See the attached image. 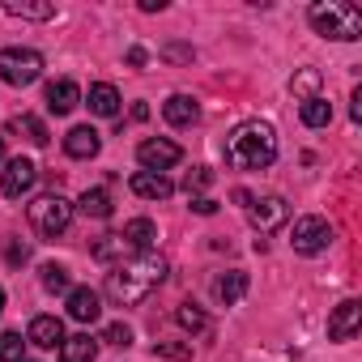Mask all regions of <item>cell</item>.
Instances as JSON below:
<instances>
[{
    "label": "cell",
    "mask_w": 362,
    "mask_h": 362,
    "mask_svg": "<svg viewBox=\"0 0 362 362\" xmlns=\"http://www.w3.org/2000/svg\"><path fill=\"white\" fill-rule=\"evenodd\" d=\"M162 281H166V260L153 256V252H141L136 260L115 264V269L107 273V298H111L115 307H136V303H145Z\"/></svg>",
    "instance_id": "1"
},
{
    "label": "cell",
    "mask_w": 362,
    "mask_h": 362,
    "mask_svg": "<svg viewBox=\"0 0 362 362\" xmlns=\"http://www.w3.org/2000/svg\"><path fill=\"white\" fill-rule=\"evenodd\" d=\"M273 158H277V132H273V124L247 119V124H239L226 136V162L235 170H264Z\"/></svg>",
    "instance_id": "2"
},
{
    "label": "cell",
    "mask_w": 362,
    "mask_h": 362,
    "mask_svg": "<svg viewBox=\"0 0 362 362\" xmlns=\"http://www.w3.org/2000/svg\"><path fill=\"white\" fill-rule=\"evenodd\" d=\"M307 18H311L315 35H324V39H337V43L362 39V13L354 5H345V0H320V5L307 9Z\"/></svg>",
    "instance_id": "3"
},
{
    "label": "cell",
    "mask_w": 362,
    "mask_h": 362,
    "mask_svg": "<svg viewBox=\"0 0 362 362\" xmlns=\"http://www.w3.org/2000/svg\"><path fill=\"white\" fill-rule=\"evenodd\" d=\"M26 218H30L35 235H43V239H60V235L69 230V222H73V205H69L60 192H47V197H39V201L26 209Z\"/></svg>",
    "instance_id": "4"
},
{
    "label": "cell",
    "mask_w": 362,
    "mask_h": 362,
    "mask_svg": "<svg viewBox=\"0 0 362 362\" xmlns=\"http://www.w3.org/2000/svg\"><path fill=\"white\" fill-rule=\"evenodd\" d=\"M43 73V56L30 47H0V81L5 86H30Z\"/></svg>",
    "instance_id": "5"
},
{
    "label": "cell",
    "mask_w": 362,
    "mask_h": 362,
    "mask_svg": "<svg viewBox=\"0 0 362 362\" xmlns=\"http://www.w3.org/2000/svg\"><path fill=\"white\" fill-rule=\"evenodd\" d=\"M332 243V226L324 222V218H298L294 222V230H290V247L298 252V256H315V252H324Z\"/></svg>",
    "instance_id": "6"
},
{
    "label": "cell",
    "mask_w": 362,
    "mask_h": 362,
    "mask_svg": "<svg viewBox=\"0 0 362 362\" xmlns=\"http://www.w3.org/2000/svg\"><path fill=\"white\" fill-rule=\"evenodd\" d=\"M136 158H141V166H145V170L162 175V170H170L179 158H184V149H179L175 141H166V136H149V141H141V145H136Z\"/></svg>",
    "instance_id": "7"
},
{
    "label": "cell",
    "mask_w": 362,
    "mask_h": 362,
    "mask_svg": "<svg viewBox=\"0 0 362 362\" xmlns=\"http://www.w3.org/2000/svg\"><path fill=\"white\" fill-rule=\"evenodd\" d=\"M35 184H39V166H35L30 158H13V162L5 166V179H0V192L18 201V197H26Z\"/></svg>",
    "instance_id": "8"
},
{
    "label": "cell",
    "mask_w": 362,
    "mask_h": 362,
    "mask_svg": "<svg viewBox=\"0 0 362 362\" xmlns=\"http://www.w3.org/2000/svg\"><path fill=\"white\" fill-rule=\"evenodd\" d=\"M247 218H252L256 230H277V226L290 218V205H286L281 197H260V201L247 205Z\"/></svg>",
    "instance_id": "9"
},
{
    "label": "cell",
    "mask_w": 362,
    "mask_h": 362,
    "mask_svg": "<svg viewBox=\"0 0 362 362\" xmlns=\"http://www.w3.org/2000/svg\"><path fill=\"white\" fill-rule=\"evenodd\" d=\"M358 324H362V307H358V298H345V303L328 315V341H354Z\"/></svg>",
    "instance_id": "10"
},
{
    "label": "cell",
    "mask_w": 362,
    "mask_h": 362,
    "mask_svg": "<svg viewBox=\"0 0 362 362\" xmlns=\"http://www.w3.org/2000/svg\"><path fill=\"white\" fill-rule=\"evenodd\" d=\"M69 315H73L77 324H94V320L103 315V298H98V290H90V286L69 290Z\"/></svg>",
    "instance_id": "11"
},
{
    "label": "cell",
    "mask_w": 362,
    "mask_h": 362,
    "mask_svg": "<svg viewBox=\"0 0 362 362\" xmlns=\"http://www.w3.org/2000/svg\"><path fill=\"white\" fill-rule=\"evenodd\" d=\"M128 188H132L141 201H166V197L175 192V184H170V179H166V175H153V170H136Z\"/></svg>",
    "instance_id": "12"
},
{
    "label": "cell",
    "mask_w": 362,
    "mask_h": 362,
    "mask_svg": "<svg viewBox=\"0 0 362 362\" xmlns=\"http://www.w3.org/2000/svg\"><path fill=\"white\" fill-rule=\"evenodd\" d=\"M98 149H103V136H98L90 124H77V128L64 136V153H69V158H81V162H86V158H94Z\"/></svg>",
    "instance_id": "13"
},
{
    "label": "cell",
    "mask_w": 362,
    "mask_h": 362,
    "mask_svg": "<svg viewBox=\"0 0 362 362\" xmlns=\"http://www.w3.org/2000/svg\"><path fill=\"white\" fill-rule=\"evenodd\" d=\"M77 103H81V86H77V81L60 77V81H52V86H47V111H56V115H69Z\"/></svg>",
    "instance_id": "14"
},
{
    "label": "cell",
    "mask_w": 362,
    "mask_h": 362,
    "mask_svg": "<svg viewBox=\"0 0 362 362\" xmlns=\"http://www.w3.org/2000/svg\"><path fill=\"white\" fill-rule=\"evenodd\" d=\"M26 341H35L39 349H56V345L64 341V324H60L56 315H35V320H30Z\"/></svg>",
    "instance_id": "15"
},
{
    "label": "cell",
    "mask_w": 362,
    "mask_h": 362,
    "mask_svg": "<svg viewBox=\"0 0 362 362\" xmlns=\"http://www.w3.org/2000/svg\"><path fill=\"white\" fill-rule=\"evenodd\" d=\"M162 115H166V124H175V128H188V124L201 119V107H197L188 94H170V98L162 103Z\"/></svg>",
    "instance_id": "16"
},
{
    "label": "cell",
    "mask_w": 362,
    "mask_h": 362,
    "mask_svg": "<svg viewBox=\"0 0 362 362\" xmlns=\"http://www.w3.org/2000/svg\"><path fill=\"white\" fill-rule=\"evenodd\" d=\"M94 354H98V341L90 332H77V337L60 341V358L64 362H94Z\"/></svg>",
    "instance_id": "17"
},
{
    "label": "cell",
    "mask_w": 362,
    "mask_h": 362,
    "mask_svg": "<svg viewBox=\"0 0 362 362\" xmlns=\"http://www.w3.org/2000/svg\"><path fill=\"white\" fill-rule=\"evenodd\" d=\"M86 103H90V111H94V115H107V119H111V115H119V90H115V86H107V81L90 86V98H86Z\"/></svg>",
    "instance_id": "18"
},
{
    "label": "cell",
    "mask_w": 362,
    "mask_h": 362,
    "mask_svg": "<svg viewBox=\"0 0 362 362\" xmlns=\"http://www.w3.org/2000/svg\"><path fill=\"white\" fill-rule=\"evenodd\" d=\"M128 247H136V252H149L153 247V239H158V226L149 222V218H132L128 226H124V235H119Z\"/></svg>",
    "instance_id": "19"
},
{
    "label": "cell",
    "mask_w": 362,
    "mask_h": 362,
    "mask_svg": "<svg viewBox=\"0 0 362 362\" xmlns=\"http://www.w3.org/2000/svg\"><path fill=\"white\" fill-rule=\"evenodd\" d=\"M5 13L30 18V22H47V18H56V5H47V0H5Z\"/></svg>",
    "instance_id": "20"
},
{
    "label": "cell",
    "mask_w": 362,
    "mask_h": 362,
    "mask_svg": "<svg viewBox=\"0 0 362 362\" xmlns=\"http://www.w3.org/2000/svg\"><path fill=\"white\" fill-rule=\"evenodd\" d=\"M298 115H303L307 128H328V124H332V103L320 98V94H315V98H303V111H298Z\"/></svg>",
    "instance_id": "21"
},
{
    "label": "cell",
    "mask_w": 362,
    "mask_h": 362,
    "mask_svg": "<svg viewBox=\"0 0 362 362\" xmlns=\"http://www.w3.org/2000/svg\"><path fill=\"white\" fill-rule=\"evenodd\" d=\"M77 209L86 218H111V192L107 188H86L81 201H77Z\"/></svg>",
    "instance_id": "22"
},
{
    "label": "cell",
    "mask_w": 362,
    "mask_h": 362,
    "mask_svg": "<svg viewBox=\"0 0 362 362\" xmlns=\"http://www.w3.org/2000/svg\"><path fill=\"white\" fill-rule=\"evenodd\" d=\"M214 290H218V298H222L226 307H235V303H239V298L247 294V273H239V269H230L226 277H218V286H214Z\"/></svg>",
    "instance_id": "23"
},
{
    "label": "cell",
    "mask_w": 362,
    "mask_h": 362,
    "mask_svg": "<svg viewBox=\"0 0 362 362\" xmlns=\"http://www.w3.org/2000/svg\"><path fill=\"white\" fill-rule=\"evenodd\" d=\"M9 132H22L30 145H47V141H52V132H47L43 119H35V115H13V119H9Z\"/></svg>",
    "instance_id": "24"
},
{
    "label": "cell",
    "mask_w": 362,
    "mask_h": 362,
    "mask_svg": "<svg viewBox=\"0 0 362 362\" xmlns=\"http://www.w3.org/2000/svg\"><path fill=\"white\" fill-rule=\"evenodd\" d=\"M175 320H179V324H184L188 332H209V315H205V311H201L197 303H184V307H179V311H175Z\"/></svg>",
    "instance_id": "25"
},
{
    "label": "cell",
    "mask_w": 362,
    "mask_h": 362,
    "mask_svg": "<svg viewBox=\"0 0 362 362\" xmlns=\"http://www.w3.org/2000/svg\"><path fill=\"white\" fill-rule=\"evenodd\" d=\"M43 290H52V294L73 290V286H69V269H64V264H43Z\"/></svg>",
    "instance_id": "26"
},
{
    "label": "cell",
    "mask_w": 362,
    "mask_h": 362,
    "mask_svg": "<svg viewBox=\"0 0 362 362\" xmlns=\"http://www.w3.org/2000/svg\"><path fill=\"white\" fill-rule=\"evenodd\" d=\"M128 252V243L119 239V235H103L98 243H94V260H115V256H124Z\"/></svg>",
    "instance_id": "27"
},
{
    "label": "cell",
    "mask_w": 362,
    "mask_h": 362,
    "mask_svg": "<svg viewBox=\"0 0 362 362\" xmlns=\"http://www.w3.org/2000/svg\"><path fill=\"white\" fill-rule=\"evenodd\" d=\"M22 337L18 332H0V362H22Z\"/></svg>",
    "instance_id": "28"
},
{
    "label": "cell",
    "mask_w": 362,
    "mask_h": 362,
    "mask_svg": "<svg viewBox=\"0 0 362 362\" xmlns=\"http://www.w3.org/2000/svg\"><path fill=\"white\" fill-rule=\"evenodd\" d=\"M103 341L115 345V349H128V345H132V328H128V324H107V328H103Z\"/></svg>",
    "instance_id": "29"
},
{
    "label": "cell",
    "mask_w": 362,
    "mask_h": 362,
    "mask_svg": "<svg viewBox=\"0 0 362 362\" xmlns=\"http://www.w3.org/2000/svg\"><path fill=\"white\" fill-rule=\"evenodd\" d=\"M209 184H214V170H209V166H197V170H192V175L184 179L188 197H192V192H201V188H209Z\"/></svg>",
    "instance_id": "30"
},
{
    "label": "cell",
    "mask_w": 362,
    "mask_h": 362,
    "mask_svg": "<svg viewBox=\"0 0 362 362\" xmlns=\"http://www.w3.org/2000/svg\"><path fill=\"white\" fill-rule=\"evenodd\" d=\"M158 358H192V345H179V341H158L153 345Z\"/></svg>",
    "instance_id": "31"
},
{
    "label": "cell",
    "mask_w": 362,
    "mask_h": 362,
    "mask_svg": "<svg viewBox=\"0 0 362 362\" xmlns=\"http://www.w3.org/2000/svg\"><path fill=\"white\" fill-rule=\"evenodd\" d=\"M5 260L18 269V264H26V260H30V247H26V243H18V239H9V243H5Z\"/></svg>",
    "instance_id": "32"
},
{
    "label": "cell",
    "mask_w": 362,
    "mask_h": 362,
    "mask_svg": "<svg viewBox=\"0 0 362 362\" xmlns=\"http://www.w3.org/2000/svg\"><path fill=\"white\" fill-rule=\"evenodd\" d=\"M290 86H294V90H307V94H311V90L320 86V73H315V69H303V73H294V81H290ZM311 98H315V94H311Z\"/></svg>",
    "instance_id": "33"
},
{
    "label": "cell",
    "mask_w": 362,
    "mask_h": 362,
    "mask_svg": "<svg viewBox=\"0 0 362 362\" xmlns=\"http://www.w3.org/2000/svg\"><path fill=\"white\" fill-rule=\"evenodd\" d=\"M192 209H197L201 218H209V214H218V201H214V197H197V201H192Z\"/></svg>",
    "instance_id": "34"
},
{
    "label": "cell",
    "mask_w": 362,
    "mask_h": 362,
    "mask_svg": "<svg viewBox=\"0 0 362 362\" xmlns=\"http://www.w3.org/2000/svg\"><path fill=\"white\" fill-rule=\"evenodd\" d=\"M141 9L145 13H158V9H166V0H141Z\"/></svg>",
    "instance_id": "35"
},
{
    "label": "cell",
    "mask_w": 362,
    "mask_h": 362,
    "mask_svg": "<svg viewBox=\"0 0 362 362\" xmlns=\"http://www.w3.org/2000/svg\"><path fill=\"white\" fill-rule=\"evenodd\" d=\"M354 119H362V90H354V107H349Z\"/></svg>",
    "instance_id": "36"
},
{
    "label": "cell",
    "mask_w": 362,
    "mask_h": 362,
    "mask_svg": "<svg viewBox=\"0 0 362 362\" xmlns=\"http://www.w3.org/2000/svg\"><path fill=\"white\" fill-rule=\"evenodd\" d=\"M0 158H5V136H0Z\"/></svg>",
    "instance_id": "37"
},
{
    "label": "cell",
    "mask_w": 362,
    "mask_h": 362,
    "mask_svg": "<svg viewBox=\"0 0 362 362\" xmlns=\"http://www.w3.org/2000/svg\"><path fill=\"white\" fill-rule=\"evenodd\" d=\"M0 311H5V290H0Z\"/></svg>",
    "instance_id": "38"
},
{
    "label": "cell",
    "mask_w": 362,
    "mask_h": 362,
    "mask_svg": "<svg viewBox=\"0 0 362 362\" xmlns=\"http://www.w3.org/2000/svg\"><path fill=\"white\" fill-rule=\"evenodd\" d=\"M22 362H35V358H22Z\"/></svg>",
    "instance_id": "39"
}]
</instances>
